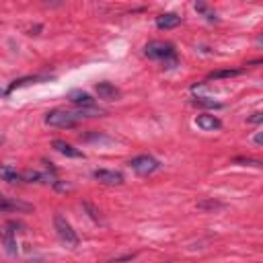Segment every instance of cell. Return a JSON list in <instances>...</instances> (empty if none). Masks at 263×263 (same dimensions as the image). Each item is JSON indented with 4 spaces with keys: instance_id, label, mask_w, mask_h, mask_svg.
<instances>
[{
    "instance_id": "1",
    "label": "cell",
    "mask_w": 263,
    "mask_h": 263,
    "mask_svg": "<svg viewBox=\"0 0 263 263\" xmlns=\"http://www.w3.org/2000/svg\"><path fill=\"white\" fill-rule=\"evenodd\" d=\"M144 53H146V58L160 62L164 68H173L179 62L177 49H175V45L171 41H160V39L158 41H150V43H146Z\"/></svg>"
},
{
    "instance_id": "2",
    "label": "cell",
    "mask_w": 263,
    "mask_h": 263,
    "mask_svg": "<svg viewBox=\"0 0 263 263\" xmlns=\"http://www.w3.org/2000/svg\"><path fill=\"white\" fill-rule=\"evenodd\" d=\"M84 117L78 111H66V109H53L45 115V123L51 127H76Z\"/></svg>"
},
{
    "instance_id": "3",
    "label": "cell",
    "mask_w": 263,
    "mask_h": 263,
    "mask_svg": "<svg viewBox=\"0 0 263 263\" xmlns=\"http://www.w3.org/2000/svg\"><path fill=\"white\" fill-rule=\"evenodd\" d=\"M53 228H55L58 238H60L66 247H70V249H76V247H78L80 238H78V234L74 232L72 224H70L62 214H55V216H53Z\"/></svg>"
},
{
    "instance_id": "4",
    "label": "cell",
    "mask_w": 263,
    "mask_h": 263,
    "mask_svg": "<svg viewBox=\"0 0 263 263\" xmlns=\"http://www.w3.org/2000/svg\"><path fill=\"white\" fill-rule=\"evenodd\" d=\"M127 164H129V166H132V171H136L138 175H152L154 171H158V168H160V162H158L154 156H150V154L134 156Z\"/></svg>"
},
{
    "instance_id": "5",
    "label": "cell",
    "mask_w": 263,
    "mask_h": 263,
    "mask_svg": "<svg viewBox=\"0 0 263 263\" xmlns=\"http://www.w3.org/2000/svg\"><path fill=\"white\" fill-rule=\"evenodd\" d=\"M14 228H18V224L16 222H6V224H2L0 226V240H2V247H4V251L8 253V255H16L18 253V247H16V230Z\"/></svg>"
},
{
    "instance_id": "6",
    "label": "cell",
    "mask_w": 263,
    "mask_h": 263,
    "mask_svg": "<svg viewBox=\"0 0 263 263\" xmlns=\"http://www.w3.org/2000/svg\"><path fill=\"white\" fill-rule=\"evenodd\" d=\"M92 177L103 185H121L123 183V175L117 171H109V168H97V171H92Z\"/></svg>"
},
{
    "instance_id": "7",
    "label": "cell",
    "mask_w": 263,
    "mask_h": 263,
    "mask_svg": "<svg viewBox=\"0 0 263 263\" xmlns=\"http://www.w3.org/2000/svg\"><path fill=\"white\" fill-rule=\"evenodd\" d=\"M68 101H70L72 105H76L78 109H90V107H95V99H92L88 92L80 90V88L70 90V92H68Z\"/></svg>"
},
{
    "instance_id": "8",
    "label": "cell",
    "mask_w": 263,
    "mask_h": 263,
    "mask_svg": "<svg viewBox=\"0 0 263 263\" xmlns=\"http://www.w3.org/2000/svg\"><path fill=\"white\" fill-rule=\"evenodd\" d=\"M95 90H97V95H99L101 99H105V101H117V99L121 97L119 88H117L115 84L107 82V80H103V82H97V84H95Z\"/></svg>"
},
{
    "instance_id": "9",
    "label": "cell",
    "mask_w": 263,
    "mask_h": 263,
    "mask_svg": "<svg viewBox=\"0 0 263 263\" xmlns=\"http://www.w3.org/2000/svg\"><path fill=\"white\" fill-rule=\"evenodd\" d=\"M195 125L203 132H214V129H220L222 127V121L216 117V115H210V113H201L195 117Z\"/></svg>"
},
{
    "instance_id": "10",
    "label": "cell",
    "mask_w": 263,
    "mask_h": 263,
    "mask_svg": "<svg viewBox=\"0 0 263 263\" xmlns=\"http://www.w3.org/2000/svg\"><path fill=\"white\" fill-rule=\"evenodd\" d=\"M0 210L2 212H31L33 205L25 203L21 199H12V197H2L0 199Z\"/></svg>"
},
{
    "instance_id": "11",
    "label": "cell",
    "mask_w": 263,
    "mask_h": 263,
    "mask_svg": "<svg viewBox=\"0 0 263 263\" xmlns=\"http://www.w3.org/2000/svg\"><path fill=\"white\" fill-rule=\"evenodd\" d=\"M51 146H53L60 154L68 156V158H84V152H82V150L74 148L72 144H68V142H64V140H53V142H51Z\"/></svg>"
},
{
    "instance_id": "12",
    "label": "cell",
    "mask_w": 263,
    "mask_h": 263,
    "mask_svg": "<svg viewBox=\"0 0 263 263\" xmlns=\"http://www.w3.org/2000/svg\"><path fill=\"white\" fill-rule=\"evenodd\" d=\"M179 25H181V16L177 12H162V14L156 16V27L158 29L166 31V29H175Z\"/></svg>"
},
{
    "instance_id": "13",
    "label": "cell",
    "mask_w": 263,
    "mask_h": 263,
    "mask_svg": "<svg viewBox=\"0 0 263 263\" xmlns=\"http://www.w3.org/2000/svg\"><path fill=\"white\" fill-rule=\"evenodd\" d=\"M53 76H47V74H35V76H25V78H18L14 80L8 88H6V95H10L12 90L21 88V86H27V84H35V82H43V80H51Z\"/></svg>"
},
{
    "instance_id": "14",
    "label": "cell",
    "mask_w": 263,
    "mask_h": 263,
    "mask_svg": "<svg viewBox=\"0 0 263 263\" xmlns=\"http://www.w3.org/2000/svg\"><path fill=\"white\" fill-rule=\"evenodd\" d=\"M245 72V68H226V70H214L205 76L203 82H210V80H220V78H234V76H240Z\"/></svg>"
},
{
    "instance_id": "15",
    "label": "cell",
    "mask_w": 263,
    "mask_h": 263,
    "mask_svg": "<svg viewBox=\"0 0 263 263\" xmlns=\"http://www.w3.org/2000/svg\"><path fill=\"white\" fill-rule=\"evenodd\" d=\"M80 138H82L84 142H97V144H111V142H113L111 138H107L103 132H97V129H90V132L82 134Z\"/></svg>"
},
{
    "instance_id": "16",
    "label": "cell",
    "mask_w": 263,
    "mask_h": 263,
    "mask_svg": "<svg viewBox=\"0 0 263 263\" xmlns=\"http://www.w3.org/2000/svg\"><path fill=\"white\" fill-rule=\"evenodd\" d=\"M0 179L8 181V183H16V181H21V173L8 164H0Z\"/></svg>"
},
{
    "instance_id": "17",
    "label": "cell",
    "mask_w": 263,
    "mask_h": 263,
    "mask_svg": "<svg viewBox=\"0 0 263 263\" xmlns=\"http://www.w3.org/2000/svg\"><path fill=\"white\" fill-rule=\"evenodd\" d=\"M21 181H25V183H45L47 175H43L39 171H23L21 173Z\"/></svg>"
},
{
    "instance_id": "18",
    "label": "cell",
    "mask_w": 263,
    "mask_h": 263,
    "mask_svg": "<svg viewBox=\"0 0 263 263\" xmlns=\"http://www.w3.org/2000/svg\"><path fill=\"white\" fill-rule=\"evenodd\" d=\"M191 105H195V107H205V109H220V107H222L220 101H214V99H208V97H193V99H191Z\"/></svg>"
},
{
    "instance_id": "19",
    "label": "cell",
    "mask_w": 263,
    "mask_h": 263,
    "mask_svg": "<svg viewBox=\"0 0 263 263\" xmlns=\"http://www.w3.org/2000/svg\"><path fill=\"white\" fill-rule=\"evenodd\" d=\"M195 10H197L199 14H203L205 21H210V23H218V14H216L208 4H203V2H195Z\"/></svg>"
},
{
    "instance_id": "20",
    "label": "cell",
    "mask_w": 263,
    "mask_h": 263,
    "mask_svg": "<svg viewBox=\"0 0 263 263\" xmlns=\"http://www.w3.org/2000/svg\"><path fill=\"white\" fill-rule=\"evenodd\" d=\"M82 208L88 212V216H90L95 222H101V214H99V210H97L92 203H88V201H82Z\"/></svg>"
},
{
    "instance_id": "21",
    "label": "cell",
    "mask_w": 263,
    "mask_h": 263,
    "mask_svg": "<svg viewBox=\"0 0 263 263\" xmlns=\"http://www.w3.org/2000/svg\"><path fill=\"white\" fill-rule=\"evenodd\" d=\"M232 162H236V164H247V166H261V162L259 160H255V158H245V156H236Z\"/></svg>"
},
{
    "instance_id": "22",
    "label": "cell",
    "mask_w": 263,
    "mask_h": 263,
    "mask_svg": "<svg viewBox=\"0 0 263 263\" xmlns=\"http://www.w3.org/2000/svg\"><path fill=\"white\" fill-rule=\"evenodd\" d=\"M261 119H263V113H259V111H257V113H253L251 117H247V121H249V123H261Z\"/></svg>"
},
{
    "instance_id": "23",
    "label": "cell",
    "mask_w": 263,
    "mask_h": 263,
    "mask_svg": "<svg viewBox=\"0 0 263 263\" xmlns=\"http://www.w3.org/2000/svg\"><path fill=\"white\" fill-rule=\"evenodd\" d=\"M255 144H257V146H261V134H257V136H255Z\"/></svg>"
},
{
    "instance_id": "24",
    "label": "cell",
    "mask_w": 263,
    "mask_h": 263,
    "mask_svg": "<svg viewBox=\"0 0 263 263\" xmlns=\"http://www.w3.org/2000/svg\"><path fill=\"white\" fill-rule=\"evenodd\" d=\"M2 142H4V136H0V144H2Z\"/></svg>"
},
{
    "instance_id": "25",
    "label": "cell",
    "mask_w": 263,
    "mask_h": 263,
    "mask_svg": "<svg viewBox=\"0 0 263 263\" xmlns=\"http://www.w3.org/2000/svg\"><path fill=\"white\" fill-rule=\"evenodd\" d=\"M2 197H4V195H2V193H0V199H2Z\"/></svg>"
}]
</instances>
